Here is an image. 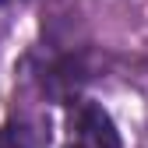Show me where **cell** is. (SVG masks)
Masks as SVG:
<instances>
[{"instance_id": "cell-3", "label": "cell", "mask_w": 148, "mask_h": 148, "mask_svg": "<svg viewBox=\"0 0 148 148\" xmlns=\"http://www.w3.org/2000/svg\"><path fill=\"white\" fill-rule=\"evenodd\" d=\"M11 4H21V0H0V7H11Z\"/></svg>"}, {"instance_id": "cell-1", "label": "cell", "mask_w": 148, "mask_h": 148, "mask_svg": "<svg viewBox=\"0 0 148 148\" xmlns=\"http://www.w3.org/2000/svg\"><path fill=\"white\" fill-rule=\"evenodd\" d=\"M64 148H123L113 116L95 102H78L67 120V145Z\"/></svg>"}, {"instance_id": "cell-2", "label": "cell", "mask_w": 148, "mask_h": 148, "mask_svg": "<svg viewBox=\"0 0 148 148\" xmlns=\"http://www.w3.org/2000/svg\"><path fill=\"white\" fill-rule=\"evenodd\" d=\"M0 148H28L25 131H21V127H14V123H7L4 131H0Z\"/></svg>"}]
</instances>
